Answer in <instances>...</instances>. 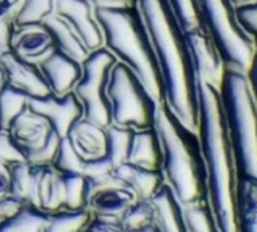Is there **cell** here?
<instances>
[{"label": "cell", "instance_id": "4", "mask_svg": "<svg viewBox=\"0 0 257 232\" xmlns=\"http://www.w3.org/2000/svg\"><path fill=\"white\" fill-rule=\"evenodd\" d=\"M238 176L257 180V104L246 75L226 68L218 87Z\"/></svg>", "mask_w": 257, "mask_h": 232}, {"label": "cell", "instance_id": "26", "mask_svg": "<svg viewBox=\"0 0 257 232\" xmlns=\"http://www.w3.org/2000/svg\"><path fill=\"white\" fill-rule=\"evenodd\" d=\"M105 132H107V156L116 167L127 161L134 129L119 127L115 126V124H110V126L105 127Z\"/></svg>", "mask_w": 257, "mask_h": 232}, {"label": "cell", "instance_id": "7", "mask_svg": "<svg viewBox=\"0 0 257 232\" xmlns=\"http://www.w3.org/2000/svg\"><path fill=\"white\" fill-rule=\"evenodd\" d=\"M116 62V58L105 47L90 51L81 62L82 75L73 88V93L76 95L82 105V118L101 127H107L112 124L110 102L105 90L110 70Z\"/></svg>", "mask_w": 257, "mask_h": 232}, {"label": "cell", "instance_id": "41", "mask_svg": "<svg viewBox=\"0 0 257 232\" xmlns=\"http://www.w3.org/2000/svg\"><path fill=\"white\" fill-rule=\"evenodd\" d=\"M245 75H246V79H248V84H249V88H251V93L254 96V101L257 104V51L254 53L251 64H249Z\"/></svg>", "mask_w": 257, "mask_h": 232}, {"label": "cell", "instance_id": "22", "mask_svg": "<svg viewBox=\"0 0 257 232\" xmlns=\"http://www.w3.org/2000/svg\"><path fill=\"white\" fill-rule=\"evenodd\" d=\"M238 230L257 232V180L238 176Z\"/></svg>", "mask_w": 257, "mask_h": 232}, {"label": "cell", "instance_id": "39", "mask_svg": "<svg viewBox=\"0 0 257 232\" xmlns=\"http://www.w3.org/2000/svg\"><path fill=\"white\" fill-rule=\"evenodd\" d=\"M24 204L25 203L16 200L14 197H11V195H7V197L0 198V226L5 224L11 217H14Z\"/></svg>", "mask_w": 257, "mask_h": 232}, {"label": "cell", "instance_id": "12", "mask_svg": "<svg viewBox=\"0 0 257 232\" xmlns=\"http://www.w3.org/2000/svg\"><path fill=\"white\" fill-rule=\"evenodd\" d=\"M28 107L45 116L61 138L67 136L70 127L82 118V105L73 92L64 96L50 93L42 98H30Z\"/></svg>", "mask_w": 257, "mask_h": 232}, {"label": "cell", "instance_id": "43", "mask_svg": "<svg viewBox=\"0 0 257 232\" xmlns=\"http://www.w3.org/2000/svg\"><path fill=\"white\" fill-rule=\"evenodd\" d=\"M7 84H8V79H7V71H5V68H4L2 62H0V92H2L4 88L7 87Z\"/></svg>", "mask_w": 257, "mask_h": 232}, {"label": "cell", "instance_id": "16", "mask_svg": "<svg viewBox=\"0 0 257 232\" xmlns=\"http://www.w3.org/2000/svg\"><path fill=\"white\" fill-rule=\"evenodd\" d=\"M65 138L84 161L107 155L105 127H101L85 118H81L73 124Z\"/></svg>", "mask_w": 257, "mask_h": 232}, {"label": "cell", "instance_id": "11", "mask_svg": "<svg viewBox=\"0 0 257 232\" xmlns=\"http://www.w3.org/2000/svg\"><path fill=\"white\" fill-rule=\"evenodd\" d=\"M185 33L191 48L197 79L218 88L226 67L209 34L206 30H191Z\"/></svg>", "mask_w": 257, "mask_h": 232}, {"label": "cell", "instance_id": "21", "mask_svg": "<svg viewBox=\"0 0 257 232\" xmlns=\"http://www.w3.org/2000/svg\"><path fill=\"white\" fill-rule=\"evenodd\" d=\"M42 25L50 33L53 44H54V48L56 50L65 53L67 56L76 59L78 62H82L87 58V55L90 51L81 42L78 34L73 31L70 28V25L65 24L61 17H58L56 14H51L42 22Z\"/></svg>", "mask_w": 257, "mask_h": 232}, {"label": "cell", "instance_id": "19", "mask_svg": "<svg viewBox=\"0 0 257 232\" xmlns=\"http://www.w3.org/2000/svg\"><path fill=\"white\" fill-rule=\"evenodd\" d=\"M113 175L135 193L138 200H151L158 189L166 183L161 170L144 169L131 163L116 166Z\"/></svg>", "mask_w": 257, "mask_h": 232}, {"label": "cell", "instance_id": "32", "mask_svg": "<svg viewBox=\"0 0 257 232\" xmlns=\"http://www.w3.org/2000/svg\"><path fill=\"white\" fill-rule=\"evenodd\" d=\"M168 2L175 13L177 21L185 31L205 30L197 0H168Z\"/></svg>", "mask_w": 257, "mask_h": 232}, {"label": "cell", "instance_id": "37", "mask_svg": "<svg viewBox=\"0 0 257 232\" xmlns=\"http://www.w3.org/2000/svg\"><path fill=\"white\" fill-rule=\"evenodd\" d=\"M235 11H237L238 22L242 24L243 30L251 36L254 48L257 51V4L235 8Z\"/></svg>", "mask_w": 257, "mask_h": 232}, {"label": "cell", "instance_id": "17", "mask_svg": "<svg viewBox=\"0 0 257 232\" xmlns=\"http://www.w3.org/2000/svg\"><path fill=\"white\" fill-rule=\"evenodd\" d=\"M53 48V39L42 24L14 27L11 33L10 50L27 61L38 62L47 56Z\"/></svg>", "mask_w": 257, "mask_h": 232}, {"label": "cell", "instance_id": "20", "mask_svg": "<svg viewBox=\"0 0 257 232\" xmlns=\"http://www.w3.org/2000/svg\"><path fill=\"white\" fill-rule=\"evenodd\" d=\"M151 203L155 209V224L160 232H188L183 206L166 183L151 198Z\"/></svg>", "mask_w": 257, "mask_h": 232}, {"label": "cell", "instance_id": "31", "mask_svg": "<svg viewBox=\"0 0 257 232\" xmlns=\"http://www.w3.org/2000/svg\"><path fill=\"white\" fill-rule=\"evenodd\" d=\"M121 221L127 230H135L155 223V209L151 200H137L121 215Z\"/></svg>", "mask_w": 257, "mask_h": 232}, {"label": "cell", "instance_id": "36", "mask_svg": "<svg viewBox=\"0 0 257 232\" xmlns=\"http://www.w3.org/2000/svg\"><path fill=\"white\" fill-rule=\"evenodd\" d=\"M84 232H128L119 217L108 215H91Z\"/></svg>", "mask_w": 257, "mask_h": 232}, {"label": "cell", "instance_id": "38", "mask_svg": "<svg viewBox=\"0 0 257 232\" xmlns=\"http://www.w3.org/2000/svg\"><path fill=\"white\" fill-rule=\"evenodd\" d=\"M0 159L8 164L16 161H25L22 153L14 146V142L10 138L8 130H0Z\"/></svg>", "mask_w": 257, "mask_h": 232}, {"label": "cell", "instance_id": "6", "mask_svg": "<svg viewBox=\"0 0 257 232\" xmlns=\"http://www.w3.org/2000/svg\"><path fill=\"white\" fill-rule=\"evenodd\" d=\"M105 92L110 102L112 124L134 130L155 126L158 104L125 64L116 62L110 70Z\"/></svg>", "mask_w": 257, "mask_h": 232}, {"label": "cell", "instance_id": "42", "mask_svg": "<svg viewBox=\"0 0 257 232\" xmlns=\"http://www.w3.org/2000/svg\"><path fill=\"white\" fill-rule=\"evenodd\" d=\"M95 8L98 7H134L137 0H90Z\"/></svg>", "mask_w": 257, "mask_h": 232}, {"label": "cell", "instance_id": "23", "mask_svg": "<svg viewBox=\"0 0 257 232\" xmlns=\"http://www.w3.org/2000/svg\"><path fill=\"white\" fill-rule=\"evenodd\" d=\"M50 215L33 204H24L14 217L0 226V232H44Z\"/></svg>", "mask_w": 257, "mask_h": 232}, {"label": "cell", "instance_id": "25", "mask_svg": "<svg viewBox=\"0 0 257 232\" xmlns=\"http://www.w3.org/2000/svg\"><path fill=\"white\" fill-rule=\"evenodd\" d=\"M54 13V0H21L14 14V27L41 25Z\"/></svg>", "mask_w": 257, "mask_h": 232}, {"label": "cell", "instance_id": "44", "mask_svg": "<svg viewBox=\"0 0 257 232\" xmlns=\"http://www.w3.org/2000/svg\"><path fill=\"white\" fill-rule=\"evenodd\" d=\"M128 232H160V229L155 223H152V224H148V226L135 229V230H128Z\"/></svg>", "mask_w": 257, "mask_h": 232}, {"label": "cell", "instance_id": "14", "mask_svg": "<svg viewBox=\"0 0 257 232\" xmlns=\"http://www.w3.org/2000/svg\"><path fill=\"white\" fill-rule=\"evenodd\" d=\"M50 87L53 95L64 96L78 84L82 75V65L65 53L53 48L47 56L36 62Z\"/></svg>", "mask_w": 257, "mask_h": 232}, {"label": "cell", "instance_id": "13", "mask_svg": "<svg viewBox=\"0 0 257 232\" xmlns=\"http://www.w3.org/2000/svg\"><path fill=\"white\" fill-rule=\"evenodd\" d=\"M0 62L7 71L8 85L17 88L28 98H42L51 93L42 71L36 62L21 58L11 50L0 53Z\"/></svg>", "mask_w": 257, "mask_h": 232}, {"label": "cell", "instance_id": "35", "mask_svg": "<svg viewBox=\"0 0 257 232\" xmlns=\"http://www.w3.org/2000/svg\"><path fill=\"white\" fill-rule=\"evenodd\" d=\"M115 166L110 161V158L101 156L96 159H90V161L84 163V170L82 175L90 181H98V180H104V178H108L113 175Z\"/></svg>", "mask_w": 257, "mask_h": 232}, {"label": "cell", "instance_id": "9", "mask_svg": "<svg viewBox=\"0 0 257 232\" xmlns=\"http://www.w3.org/2000/svg\"><path fill=\"white\" fill-rule=\"evenodd\" d=\"M78 34L88 51L104 47L102 31L95 19L90 0H54V13Z\"/></svg>", "mask_w": 257, "mask_h": 232}, {"label": "cell", "instance_id": "10", "mask_svg": "<svg viewBox=\"0 0 257 232\" xmlns=\"http://www.w3.org/2000/svg\"><path fill=\"white\" fill-rule=\"evenodd\" d=\"M54 132L56 130L53 129L50 121L31 110L30 107H27L21 115H17L8 127L10 138L22 153L25 161L47 146Z\"/></svg>", "mask_w": 257, "mask_h": 232}, {"label": "cell", "instance_id": "15", "mask_svg": "<svg viewBox=\"0 0 257 232\" xmlns=\"http://www.w3.org/2000/svg\"><path fill=\"white\" fill-rule=\"evenodd\" d=\"M31 204L53 213L64 206V176L53 164L34 166V183Z\"/></svg>", "mask_w": 257, "mask_h": 232}, {"label": "cell", "instance_id": "29", "mask_svg": "<svg viewBox=\"0 0 257 232\" xmlns=\"http://www.w3.org/2000/svg\"><path fill=\"white\" fill-rule=\"evenodd\" d=\"M91 218L87 209L64 210L59 213H51L50 221L44 232H81L85 229Z\"/></svg>", "mask_w": 257, "mask_h": 232}, {"label": "cell", "instance_id": "2", "mask_svg": "<svg viewBox=\"0 0 257 232\" xmlns=\"http://www.w3.org/2000/svg\"><path fill=\"white\" fill-rule=\"evenodd\" d=\"M155 129L161 141L164 181L181 206L208 198V172L198 132L186 127L166 102L158 105Z\"/></svg>", "mask_w": 257, "mask_h": 232}, {"label": "cell", "instance_id": "34", "mask_svg": "<svg viewBox=\"0 0 257 232\" xmlns=\"http://www.w3.org/2000/svg\"><path fill=\"white\" fill-rule=\"evenodd\" d=\"M21 0H0V53L10 50V38L14 30V14Z\"/></svg>", "mask_w": 257, "mask_h": 232}, {"label": "cell", "instance_id": "3", "mask_svg": "<svg viewBox=\"0 0 257 232\" xmlns=\"http://www.w3.org/2000/svg\"><path fill=\"white\" fill-rule=\"evenodd\" d=\"M95 19L102 31L104 47L134 71L158 105L164 102L163 75L138 5L98 7Z\"/></svg>", "mask_w": 257, "mask_h": 232}, {"label": "cell", "instance_id": "24", "mask_svg": "<svg viewBox=\"0 0 257 232\" xmlns=\"http://www.w3.org/2000/svg\"><path fill=\"white\" fill-rule=\"evenodd\" d=\"M10 172H11L10 195L25 204H31L34 166L27 161H16L10 164Z\"/></svg>", "mask_w": 257, "mask_h": 232}, {"label": "cell", "instance_id": "8", "mask_svg": "<svg viewBox=\"0 0 257 232\" xmlns=\"http://www.w3.org/2000/svg\"><path fill=\"white\" fill-rule=\"evenodd\" d=\"M138 198L115 175L98 181L87 180L85 209L91 215L119 217Z\"/></svg>", "mask_w": 257, "mask_h": 232}, {"label": "cell", "instance_id": "47", "mask_svg": "<svg viewBox=\"0 0 257 232\" xmlns=\"http://www.w3.org/2000/svg\"><path fill=\"white\" fill-rule=\"evenodd\" d=\"M81 232H84V230H81Z\"/></svg>", "mask_w": 257, "mask_h": 232}, {"label": "cell", "instance_id": "30", "mask_svg": "<svg viewBox=\"0 0 257 232\" xmlns=\"http://www.w3.org/2000/svg\"><path fill=\"white\" fill-rule=\"evenodd\" d=\"M64 209H85L87 201V178L82 173H64Z\"/></svg>", "mask_w": 257, "mask_h": 232}, {"label": "cell", "instance_id": "40", "mask_svg": "<svg viewBox=\"0 0 257 232\" xmlns=\"http://www.w3.org/2000/svg\"><path fill=\"white\" fill-rule=\"evenodd\" d=\"M10 184H11L10 164L0 159V198L10 195Z\"/></svg>", "mask_w": 257, "mask_h": 232}, {"label": "cell", "instance_id": "28", "mask_svg": "<svg viewBox=\"0 0 257 232\" xmlns=\"http://www.w3.org/2000/svg\"><path fill=\"white\" fill-rule=\"evenodd\" d=\"M28 96L7 84L0 92V127L8 130L11 121L28 107Z\"/></svg>", "mask_w": 257, "mask_h": 232}, {"label": "cell", "instance_id": "18", "mask_svg": "<svg viewBox=\"0 0 257 232\" xmlns=\"http://www.w3.org/2000/svg\"><path fill=\"white\" fill-rule=\"evenodd\" d=\"M125 163L151 170H161L163 149L155 126L149 129L134 130L131 149H128Z\"/></svg>", "mask_w": 257, "mask_h": 232}, {"label": "cell", "instance_id": "5", "mask_svg": "<svg viewBox=\"0 0 257 232\" xmlns=\"http://www.w3.org/2000/svg\"><path fill=\"white\" fill-rule=\"evenodd\" d=\"M201 22L217 47L225 67L246 73L255 53L251 36L238 22L231 0H197Z\"/></svg>", "mask_w": 257, "mask_h": 232}, {"label": "cell", "instance_id": "27", "mask_svg": "<svg viewBox=\"0 0 257 232\" xmlns=\"http://www.w3.org/2000/svg\"><path fill=\"white\" fill-rule=\"evenodd\" d=\"M183 213L188 232H220L208 198L191 206H183Z\"/></svg>", "mask_w": 257, "mask_h": 232}, {"label": "cell", "instance_id": "33", "mask_svg": "<svg viewBox=\"0 0 257 232\" xmlns=\"http://www.w3.org/2000/svg\"><path fill=\"white\" fill-rule=\"evenodd\" d=\"M84 159L71 147L70 141L64 136L61 138V144L54 158L53 166L64 173H82L84 170Z\"/></svg>", "mask_w": 257, "mask_h": 232}, {"label": "cell", "instance_id": "45", "mask_svg": "<svg viewBox=\"0 0 257 232\" xmlns=\"http://www.w3.org/2000/svg\"><path fill=\"white\" fill-rule=\"evenodd\" d=\"M231 2L235 8H240V7H246V5H254V4H257V0H231Z\"/></svg>", "mask_w": 257, "mask_h": 232}, {"label": "cell", "instance_id": "1", "mask_svg": "<svg viewBox=\"0 0 257 232\" xmlns=\"http://www.w3.org/2000/svg\"><path fill=\"white\" fill-rule=\"evenodd\" d=\"M160 64L164 102L191 130L198 132V79L186 33L168 0H137Z\"/></svg>", "mask_w": 257, "mask_h": 232}, {"label": "cell", "instance_id": "46", "mask_svg": "<svg viewBox=\"0 0 257 232\" xmlns=\"http://www.w3.org/2000/svg\"><path fill=\"white\" fill-rule=\"evenodd\" d=\"M0 130H4V129H2V127H0Z\"/></svg>", "mask_w": 257, "mask_h": 232}]
</instances>
